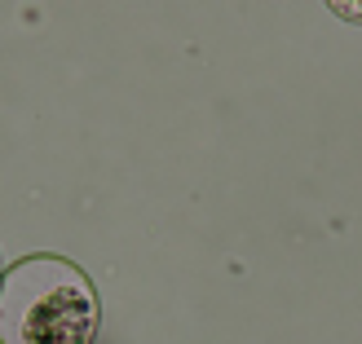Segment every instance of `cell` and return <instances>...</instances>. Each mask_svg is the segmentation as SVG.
<instances>
[{"label": "cell", "mask_w": 362, "mask_h": 344, "mask_svg": "<svg viewBox=\"0 0 362 344\" xmlns=\"http://www.w3.org/2000/svg\"><path fill=\"white\" fill-rule=\"evenodd\" d=\"M102 300L80 265L62 256L13 261L0 283V344H93Z\"/></svg>", "instance_id": "cell-1"}, {"label": "cell", "mask_w": 362, "mask_h": 344, "mask_svg": "<svg viewBox=\"0 0 362 344\" xmlns=\"http://www.w3.org/2000/svg\"><path fill=\"white\" fill-rule=\"evenodd\" d=\"M336 18H354V23H362V5H354V0H332L327 5Z\"/></svg>", "instance_id": "cell-2"}]
</instances>
